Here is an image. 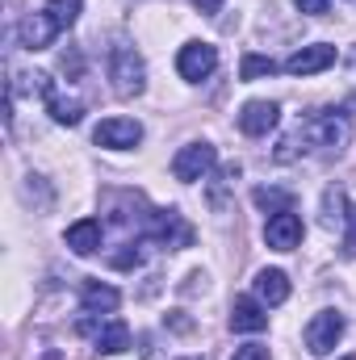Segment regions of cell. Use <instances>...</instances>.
Segmentation results:
<instances>
[{
	"instance_id": "26",
	"label": "cell",
	"mask_w": 356,
	"mask_h": 360,
	"mask_svg": "<svg viewBox=\"0 0 356 360\" xmlns=\"http://www.w3.org/2000/svg\"><path fill=\"white\" fill-rule=\"evenodd\" d=\"M189 360H205V356H189Z\"/></svg>"
},
{
	"instance_id": "27",
	"label": "cell",
	"mask_w": 356,
	"mask_h": 360,
	"mask_svg": "<svg viewBox=\"0 0 356 360\" xmlns=\"http://www.w3.org/2000/svg\"><path fill=\"white\" fill-rule=\"evenodd\" d=\"M344 360H356V356H344Z\"/></svg>"
},
{
	"instance_id": "21",
	"label": "cell",
	"mask_w": 356,
	"mask_h": 360,
	"mask_svg": "<svg viewBox=\"0 0 356 360\" xmlns=\"http://www.w3.org/2000/svg\"><path fill=\"white\" fill-rule=\"evenodd\" d=\"M344 214H348L344 193H340V188H327V214H323V222H327V226H340V222H344Z\"/></svg>"
},
{
	"instance_id": "6",
	"label": "cell",
	"mask_w": 356,
	"mask_h": 360,
	"mask_svg": "<svg viewBox=\"0 0 356 360\" xmlns=\"http://www.w3.org/2000/svg\"><path fill=\"white\" fill-rule=\"evenodd\" d=\"M214 68H218V51H214L210 42H189V46H180L177 72L184 76V80L201 84V80H210V76H214Z\"/></svg>"
},
{
	"instance_id": "8",
	"label": "cell",
	"mask_w": 356,
	"mask_h": 360,
	"mask_svg": "<svg viewBox=\"0 0 356 360\" xmlns=\"http://www.w3.org/2000/svg\"><path fill=\"white\" fill-rule=\"evenodd\" d=\"M214 147L210 143H189V147H180L177 160H172V176L184 180V184H193V180H201L210 168H214Z\"/></svg>"
},
{
	"instance_id": "1",
	"label": "cell",
	"mask_w": 356,
	"mask_h": 360,
	"mask_svg": "<svg viewBox=\"0 0 356 360\" xmlns=\"http://www.w3.org/2000/svg\"><path fill=\"white\" fill-rule=\"evenodd\" d=\"M298 143L302 151H340L348 143V122L336 117V113H314L298 126V134H289L281 147H276V160H293L298 155Z\"/></svg>"
},
{
	"instance_id": "15",
	"label": "cell",
	"mask_w": 356,
	"mask_h": 360,
	"mask_svg": "<svg viewBox=\"0 0 356 360\" xmlns=\"http://www.w3.org/2000/svg\"><path fill=\"white\" fill-rule=\"evenodd\" d=\"M84 314H113L122 306V293L113 285H101V281H84Z\"/></svg>"
},
{
	"instance_id": "24",
	"label": "cell",
	"mask_w": 356,
	"mask_h": 360,
	"mask_svg": "<svg viewBox=\"0 0 356 360\" xmlns=\"http://www.w3.org/2000/svg\"><path fill=\"white\" fill-rule=\"evenodd\" d=\"M298 13H310V17H323L327 13V0H293Z\"/></svg>"
},
{
	"instance_id": "5",
	"label": "cell",
	"mask_w": 356,
	"mask_h": 360,
	"mask_svg": "<svg viewBox=\"0 0 356 360\" xmlns=\"http://www.w3.org/2000/svg\"><path fill=\"white\" fill-rule=\"evenodd\" d=\"M340 335H344V319L336 310H323V314H314L306 323V352L310 356H327L340 344Z\"/></svg>"
},
{
	"instance_id": "2",
	"label": "cell",
	"mask_w": 356,
	"mask_h": 360,
	"mask_svg": "<svg viewBox=\"0 0 356 360\" xmlns=\"http://www.w3.org/2000/svg\"><path fill=\"white\" fill-rule=\"evenodd\" d=\"M109 80H113V92H117L122 101H130V96H139V92H143L147 72H143V59L134 55V46L117 42V46L109 51Z\"/></svg>"
},
{
	"instance_id": "11",
	"label": "cell",
	"mask_w": 356,
	"mask_h": 360,
	"mask_svg": "<svg viewBox=\"0 0 356 360\" xmlns=\"http://www.w3.org/2000/svg\"><path fill=\"white\" fill-rule=\"evenodd\" d=\"M331 63H336V46L314 42V46L293 51V55L285 59V72H289V76H314V72H323V68H331Z\"/></svg>"
},
{
	"instance_id": "7",
	"label": "cell",
	"mask_w": 356,
	"mask_h": 360,
	"mask_svg": "<svg viewBox=\"0 0 356 360\" xmlns=\"http://www.w3.org/2000/svg\"><path fill=\"white\" fill-rule=\"evenodd\" d=\"M92 139H96V147L126 151V147H139V143H143V126H139L134 117H105Z\"/></svg>"
},
{
	"instance_id": "23",
	"label": "cell",
	"mask_w": 356,
	"mask_h": 360,
	"mask_svg": "<svg viewBox=\"0 0 356 360\" xmlns=\"http://www.w3.org/2000/svg\"><path fill=\"white\" fill-rule=\"evenodd\" d=\"M231 360H268V348L265 344H243V348H235Z\"/></svg>"
},
{
	"instance_id": "9",
	"label": "cell",
	"mask_w": 356,
	"mask_h": 360,
	"mask_svg": "<svg viewBox=\"0 0 356 360\" xmlns=\"http://www.w3.org/2000/svg\"><path fill=\"white\" fill-rule=\"evenodd\" d=\"M80 331L92 335V344L101 348V352H126L130 348V327L122 323V319H105V323H92V319H80Z\"/></svg>"
},
{
	"instance_id": "12",
	"label": "cell",
	"mask_w": 356,
	"mask_h": 360,
	"mask_svg": "<svg viewBox=\"0 0 356 360\" xmlns=\"http://www.w3.org/2000/svg\"><path fill=\"white\" fill-rule=\"evenodd\" d=\"M276 117H281L276 101H248L243 113H239V130L252 134V139H260V134H268V130L276 126Z\"/></svg>"
},
{
	"instance_id": "13",
	"label": "cell",
	"mask_w": 356,
	"mask_h": 360,
	"mask_svg": "<svg viewBox=\"0 0 356 360\" xmlns=\"http://www.w3.org/2000/svg\"><path fill=\"white\" fill-rule=\"evenodd\" d=\"M55 34H59V25L51 21L46 8H42V13H30V17L21 21V46H25V51H46V46L55 42Z\"/></svg>"
},
{
	"instance_id": "16",
	"label": "cell",
	"mask_w": 356,
	"mask_h": 360,
	"mask_svg": "<svg viewBox=\"0 0 356 360\" xmlns=\"http://www.w3.org/2000/svg\"><path fill=\"white\" fill-rule=\"evenodd\" d=\"M68 248H72L76 256H92V252H101V222H96V218H80V222H72V226H68Z\"/></svg>"
},
{
	"instance_id": "20",
	"label": "cell",
	"mask_w": 356,
	"mask_h": 360,
	"mask_svg": "<svg viewBox=\"0 0 356 360\" xmlns=\"http://www.w3.org/2000/svg\"><path fill=\"white\" fill-rule=\"evenodd\" d=\"M272 72H276V63L268 55H243V68H239L243 80H260V76H272Z\"/></svg>"
},
{
	"instance_id": "25",
	"label": "cell",
	"mask_w": 356,
	"mask_h": 360,
	"mask_svg": "<svg viewBox=\"0 0 356 360\" xmlns=\"http://www.w3.org/2000/svg\"><path fill=\"white\" fill-rule=\"evenodd\" d=\"M193 8H197V13H205V17H214V13L222 8V0H193Z\"/></svg>"
},
{
	"instance_id": "22",
	"label": "cell",
	"mask_w": 356,
	"mask_h": 360,
	"mask_svg": "<svg viewBox=\"0 0 356 360\" xmlns=\"http://www.w3.org/2000/svg\"><path fill=\"white\" fill-rule=\"evenodd\" d=\"M344 226H348V235H344V256H348V260H356V205H348Z\"/></svg>"
},
{
	"instance_id": "10",
	"label": "cell",
	"mask_w": 356,
	"mask_h": 360,
	"mask_svg": "<svg viewBox=\"0 0 356 360\" xmlns=\"http://www.w3.org/2000/svg\"><path fill=\"white\" fill-rule=\"evenodd\" d=\"M265 243L276 248V252H293V248L302 243V218H298L293 210L272 214V218L265 222Z\"/></svg>"
},
{
	"instance_id": "14",
	"label": "cell",
	"mask_w": 356,
	"mask_h": 360,
	"mask_svg": "<svg viewBox=\"0 0 356 360\" xmlns=\"http://www.w3.org/2000/svg\"><path fill=\"white\" fill-rule=\"evenodd\" d=\"M268 327V314L256 297H235L231 306V331H265Z\"/></svg>"
},
{
	"instance_id": "17",
	"label": "cell",
	"mask_w": 356,
	"mask_h": 360,
	"mask_svg": "<svg viewBox=\"0 0 356 360\" xmlns=\"http://www.w3.org/2000/svg\"><path fill=\"white\" fill-rule=\"evenodd\" d=\"M256 297H260L265 306H281V302L289 297V276H285L281 269L256 272Z\"/></svg>"
},
{
	"instance_id": "3",
	"label": "cell",
	"mask_w": 356,
	"mask_h": 360,
	"mask_svg": "<svg viewBox=\"0 0 356 360\" xmlns=\"http://www.w3.org/2000/svg\"><path fill=\"white\" fill-rule=\"evenodd\" d=\"M25 80H30V92H38V96L46 101V109H51V117H55L59 126H80L84 105H80L76 96H68L51 76H42V72H34V76H25Z\"/></svg>"
},
{
	"instance_id": "4",
	"label": "cell",
	"mask_w": 356,
	"mask_h": 360,
	"mask_svg": "<svg viewBox=\"0 0 356 360\" xmlns=\"http://www.w3.org/2000/svg\"><path fill=\"white\" fill-rule=\"evenodd\" d=\"M147 235L160 243V248H189L193 243V226L180 218L177 210H155L151 218H147Z\"/></svg>"
},
{
	"instance_id": "18",
	"label": "cell",
	"mask_w": 356,
	"mask_h": 360,
	"mask_svg": "<svg viewBox=\"0 0 356 360\" xmlns=\"http://www.w3.org/2000/svg\"><path fill=\"white\" fill-rule=\"evenodd\" d=\"M256 205L268 214H285V210H293V193L289 188H256Z\"/></svg>"
},
{
	"instance_id": "19",
	"label": "cell",
	"mask_w": 356,
	"mask_h": 360,
	"mask_svg": "<svg viewBox=\"0 0 356 360\" xmlns=\"http://www.w3.org/2000/svg\"><path fill=\"white\" fill-rule=\"evenodd\" d=\"M80 8H84V0H46V13H51V21H55L59 30H68V25H76V17H80Z\"/></svg>"
}]
</instances>
